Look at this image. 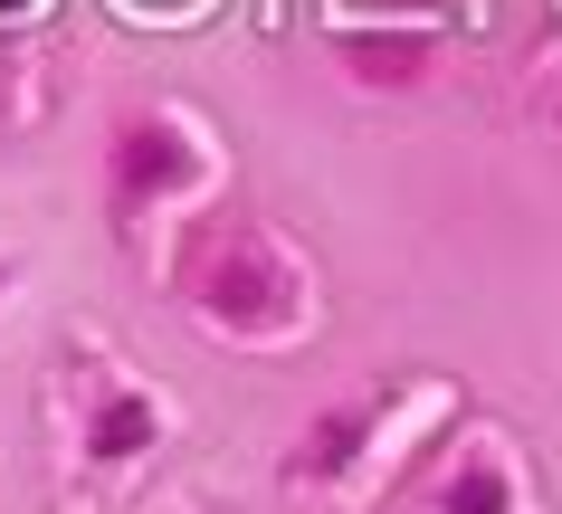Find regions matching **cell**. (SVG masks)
Returning <instances> with one entry per match:
<instances>
[{"label":"cell","mask_w":562,"mask_h":514,"mask_svg":"<svg viewBox=\"0 0 562 514\" xmlns=\"http://www.w3.org/2000/svg\"><path fill=\"white\" fill-rule=\"evenodd\" d=\"M344 58L372 87H411L419 67H429V30H344Z\"/></svg>","instance_id":"6"},{"label":"cell","mask_w":562,"mask_h":514,"mask_svg":"<svg viewBox=\"0 0 562 514\" xmlns=\"http://www.w3.org/2000/svg\"><path fill=\"white\" fill-rule=\"evenodd\" d=\"M191 296H201L210 324H229V333H286L305 315V276L267 229H229V239L201 258Z\"/></svg>","instance_id":"1"},{"label":"cell","mask_w":562,"mask_h":514,"mask_svg":"<svg viewBox=\"0 0 562 514\" xmlns=\"http://www.w3.org/2000/svg\"><path fill=\"white\" fill-rule=\"evenodd\" d=\"M429 514H515V467L505 457H458L429 495Z\"/></svg>","instance_id":"5"},{"label":"cell","mask_w":562,"mask_h":514,"mask_svg":"<svg viewBox=\"0 0 562 514\" xmlns=\"http://www.w3.org/2000/svg\"><path fill=\"white\" fill-rule=\"evenodd\" d=\"M553 124H562V87H553Z\"/></svg>","instance_id":"7"},{"label":"cell","mask_w":562,"mask_h":514,"mask_svg":"<svg viewBox=\"0 0 562 514\" xmlns=\"http://www.w3.org/2000/svg\"><path fill=\"white\" fill-rule=\"evenodd\" d=\"M372 429H382V400H353V410L315 420V429H305V448H296V486L305 477H344V467L372 448Z\"/></svg>","instance_id":"4"},{"label":"cell","mask_w":562,"mask_h":514,"mask_svg":"<svg viewBox=\"0 0 562 514\" xmlns=\"http://www.w3.org/2000/svg\"><path fill=\"white\" fill-rule=\"evenodd\" d=\"M153 438H162V410H153L144 391L105 381V391L87 400V457L95 467H134V457H153Z\"/></svg>","instance_id":"3"},{"label":"cell","mask_w":562,"mask_h":514,"mask_svg":"<svg viewBox=\"0 0 562 514\" xmlns=\"http://www.w3.org/2000/svg\"><path fill=\"white\" fill-rule=\"evenodd\" d=\"M210 172V152H201V134L181 115H124V134H115V210H172L181 191Z\"/></svg>","instance_id":"2"}]
</instances>
